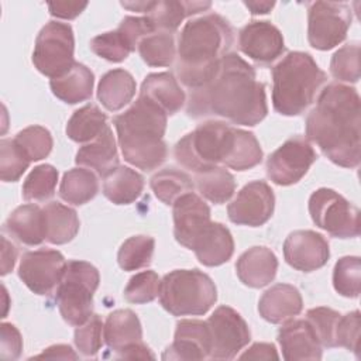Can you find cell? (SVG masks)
Here are the masks:
<instances>
[{
  "label": "cell",
  "mask_w": 361,
  "mask_h": 361,
  "mask_svg": "<svg viewBox=\"0 0 361 361\" xmlns=\"http://www.w3.org/2000/svg\"><path fill=\"white\" fill-rule=\"evenodd\" d=\"M58 182V171L49 164L35 166L25 178L23 185V197L30 202H42L54 196Z\"/></svg>",
  "instance_id": "f35d334b"
},
{
  "label": "cell",
  "mask_w": 361,
  "mask_h": 361,
  "mask_svg": "<svg viewBox=\"0 0 361 361\" xmlns=\"http://www.w3.org/2000/svg\"><path fill=\"white\" fill-rule=\"evenodd\" d=\"M303 309L302 295L293 285L276 283L265 290L258 302L261 317L272 324L298 316Z\"/></svg>",
  "instance_id": "7402d4cb"
},
{
  "label": "cell",
  "mask_w": 361,
  "mask_h": 361,
  "mask_svg": "<svg viewBox=\"0 0 361 361\" xmlns=\"http://www.w3.org/2000/svg\"><path fill=\"white\" fill-rule=\"evenodd\" d=\"M213 360H233L251 340L248 324L230 306H219L207 319Z\"/></svg>",
  "instance_id": "4fadbf2b"
},
{
  "label": "cell",
  "mask_w": 361,
  "mask_h": 361,
  "mask_svg": "<svg viewBox=\"0 0 361 361\" xmlns=\"http://www.w3.org/2000/svg\"><path fill=\"white\" fill-rule=\"evenodd\" d=\"M313 223L336 238H354L360 234V210L329 188L314 190L309 197Z\"/></svg>",
  "instance_id": "9c48e42d"
},
{
  "label": "cell",
  "mask_w": 361,
  "mask_h": 361,
  "mask_svg": "<svg viewBox=\"0 0 361 361\" xmlns=\"http://www.w3.org/2000/svg\"><path fill=\"white\" fill-rule=\"evenodd\" d=\"M31 159L13 138L0 141V176L4 182H16L30 166Z\"/></svg>",
  "instance_id": "60d3db41"
},
{
  "label": "cell",
  "mask_w": 361,
  "mask_h": 361,
  "mask_svg": "<svg viewBox=\"0 0 361 361\" xmlns=\"http://www.w3.org/2000/svg\"><path fill=\"white\" fill-rule=\"evenodd\" d=\"M75 38L69 24L49 21L37 35L32 63L42 75L54 79L66 73L75 63Z\"/></svg>",
  "instance_id": "30bf717a"
},
{
  "label": "cell",
  "mask_w": 361,
  "mask_h": 361,
  "mask_svg": "<svg viewBox=\"0 0 361 361\" xmlns=\"http://www.w3.org/2000/svg\"><path fill=\"white\" fill-rule=\"evenodd\" d=\"M149 186L154 195L165 204H173L182 195L193 190L192 179L175 168H165L157 172L149 180Z\"/></svg>",
  "instance_id": "d590c367"
},
{
  "label": "cell",
  "mask_w": 361,
  "mask_h": 361,
  "mask_svg": "<svg viewBox=\"0 0 361 361\" xmlns=\"http://www.w3.org/2000/svg\"><path fill=\"white\" fill-rule=\"evenodd\" d=\"M166 113L140 96L124 113L113 118L124 159L142 171L164 164L168 149L164 141Z\"/></svg>",
  "instance_id": "277c9868"
},
{
  "label": "cell",
  "mask_w": 361,
  "mask_h": 361,
  "mask_svg": "<svg viewBox=\"0 0 361 361\" xmlns=\"http://www.w3.org/2000/svg\"><path fill=\"white\" fill-rule=\"evenodd\" d=\"M361 102L358 92L343 83H330L319 94L306 117V138L336 165H360Z\"/></svg>",
  "instance_id": "7a4b0ae2"
},
{
  "label": "cell",
  "mask_w": 361,
  "mask_h": 361,
  "mask_svg": "<svg viewBox=\"0 0 361 361\" xmlns=\"http://www.w3.org/2000/svg\"><path fill=\"white\" fill-rule=\"evenodd\" d=\"M278 343L288 361L322 358V344L306 319L286 322L278 331Z\"/></svg>",
  "instance_id": "44dd1931"
},
{
  "label": "cell",
  "mask_w": 361,
  "mask_h": 361,
  "mask_svg": "<svg viewBox=\"0 0 361 361\" xmlns=\"http://www.w3.org/2000/svg\"><path fill=\"white\" fill-rule=\"evenodd\" d=\"M93 83L94 76L92 71L83 63L75 62L66 73L51 79L49 86L58 99L69 104H76L90 99Z\"/></svg>",
  "instance_id": "83f0119b"
},
{
  "label": "cell",
  "mask_w": 361,
  "mask_h": 361,
  "mask_svg": "<svg viewBox=\"0 0 361 361\" xmlns=\"http://www.w3.org/2000/svg\"><path fill=\"white\" fill-rule=\"evenodd\" d=\"M351 25V8L345 3L313 1L307 8V39L320 51L341 44Z\"/></svg>",
  "instance_id": "8fae6325"
},
{
  "label": "cell",
  "mask_w": 361,
  "mask_h": 361,
  "mask_svg": "<svg viewBox=\"0 0 361 361\" xmlns=\"http://www.w3.org/2000/svg\"><path fill=\"white\" fill-rule=\"evenodd\" d=\"M135 90L137 85L133 75L118 68L102 76L97 86V99L109 111H117L133 100Z\"/></svg>",
  "instance_id": "f1b7e54d"
},
{
  "label": "cell",
  "mask_w": 361,
  "mask_h": 361,
  "mask_svg": "<svg viewBox=\"0 0 361 361\" xmlns=\"http://www.w3.org/2000/svg\"><path fill=\"white\" fill-rule=\"evenodd\" d=\"M1 333V354L3 360H17L23 350V338L17 327L11 323L0 324Z\"/></svg>",
  "instance_id": "681fc988"
},
{
  "label": "cell",
  "mask_w": 361,
  "mask_h": 361,
  "mask_svg": "<svg viewBox=\"0 0 361 361\" xmlns=\"http://www.w3.org/2000/svg\"><path fill=\"white\" fill-rule=\"evenodd\" d=\"M275 207V196L271 186L264 180L247 183L227 207L230 221L240 226L259 227L265 224Z\"/></svg>",
  "instance_id": "2e32d148"
},
{
  "label": "cell",
  "mask_w": 361,
  "mask_h": 361,
  "mask_svg": "<svg viewBox=\"0 0 361 361\" xmlns=\"http://www.w3.org/2000/svg\"><path fill=\"white\" fill-rule=\"evenodd\" d=\"M234 44L227 20L210 13L188 21L178 38L176 75L189 89L199 87Z\"/></svg>",
  "instance_id": "3957f363"
},
{
  "label": "cell",
  "mask_w": 361,
  "mask_h": 361,
  "mask_svg": "<svg viewBox=\"0 0 361 361\" xmlns=\"http://www.w3.org/2000/svg\"><path fill=\"white\" fill-rule=\"evenodd\" d=\"M172 206L173 235L180 245L192 250L210 224V207L193 192L182 195Z\"/></svg>",
  "instance_id": "ac0fdd59"
},
{
  "label": "cell",
  "mask_w": 361,
  "mask_h": 361,
  "mask_svg": "<svg viewBox=\"0 0 361 361\" xmlns=\"http://www.w3.org/2000/svg\"><path fill=\"white\" fill-rule=\"evenodd\" d=\"M340 316L338 312L323 306L307 310L306 320L313 327L322 347H336L334 334Z\"/></svg>",
  "instance_id": "bcb514c9"
},
{
  "label": "cell",
  "mask_w": 361,
  "mask_h": 361,
  "mask_svg": "<svg viewBox=\"0 0 361 361\" xmlns=\"http://www.w3.org/2000/svg\"><path fill=\"white\" fill-rule=\"evenodd\" d=\"M326 73L310 54L288 52L272 68V104L282 116H299L326 83Z\"/></svg>",
  "instance_id": "5b68a950"
},
{
  "label": "cell",
  "mask_w": 361,
  "mask_h": 361,
  "mask_svg": "<svg viewBox=\"0 0 361 361\" xmlns=\"http://www.w3.org/2000/svg\"><path fill=\"white\" fill-rule=\"evenodd\" d=\"M66 261L56 250L28 251L21 257L18 276L24 285L37 295H49L58 288L65 269Z\"/></svg>",
  "instance_id": "9a60e30c"
},
{
  "label": "cell",
  "mask_w": 361,
  "mask_h": 361,
  "mask_svg": "<svg viewBox=\"0 0 361 361\" xmlns=\"http://www.w3.org/2000/svg\"><path fill=\"white\" fill-rule=\"evenodd\" d=\"M316 159L317 154L310 141L295 135L268 157L267 175L276 185L289 186L299 182Z\"/></svg>",
  "instance_id": "7c38bea8"
},
{
  "label": "cell",
  "mask_w": 361,
  "mask_h": 361,
  "mask_svg": "<svg viewBox=\"0 0 361 361\" xmlns=\"http://www.w3.org/2000/svg\"><path fill=\"white\" fill-rule=\"evenodd\" d=\"M121 6L131 10V11H138V13H145L151 10L154 6V1H121Z\"/></svg>",
  "instance_id": "9f6ffc18"
},
{
  "label": "cell",
  "mask_w": 361,
  "mask_h": 361,
  "mask_svg": "<svg viewBox=\"0 0 361 361\" xmlns=\"http://www.w3.org/2000/svg\"><path fill=\"white\" fill-rule=\"evenodd\" d=\"M14 140L31 161L47 158L54 145L51 133L41 126H30L21 130Z\"/></svg>",
  "instance_id": "7bdbcfd3"
},
{
  "label": "cell",
  "mask_w": 361,
  "mask_h": 361,
  "mask_svg": "<svg viewBox=\"0 0 361 361\" xmlns=\"http://www.w3.org/2000/svg\"><path fill=\"white\" fill-rule=\"evenodd\" d=\"M330 72L340 82L355 83L360 79V44L351 42L334 52L330 62Z\"/></svg>",
  "instance_id": "b9f144b4"
},
{
  "label": "cell",
  "mask_w": 361,
  "mask_h": 361,
  "mask_svg": "<svg viewBox=\"0 0 361 361\" xmlns=\"http://www.w3.org/2000/svg\"><path fill=\"white\" fill-rule=\"evenodd\" d=\"M103 338L107 347L117 353L118 358H155L151 350L142 343L140 319L130 309H118L107 316L103 327Z\"/></svg>",
  "instance_id": "5bb4252c"
},
{
  "label": "cell",
  "mask_w": 361,
  "mask_h": 361,
  "mask_svg": "<svg viewBox=\"0 0 361 361\" xmlns=\"http://www.w3.org/2000/svg\"><path fill=\"white\" fill-rule=\"evenodd\" d=\"M186 113L193 118L223 117L233 124L255 126L268 113L265 85L240 55L226 54L209 79L190 89Z\"/></svg>",
  "instance_id": "6da1fadb"
},
{
  "label": "cell",
  "mask_w": 361,
  "mask_h": 361,
  "mask_svg": "<svg viewBox=\"0 0 361 361\" xmlns=\"http://www.w3.org/2000/svg\"><path fill=\"white\" fill-rule=\"evenodd\" d=\"M195 180L200 195L216 204L227 202L235 190L234 176L223 166H213L197 172L195 173Z\"/></svg>",
  "instance_id": "e575fe53"
},
{
  "label": "cell",
  "mask_w": 361,
  "mask_h": 361,
  "mask_svg": "<svg viewBox=\"0 0 361 361\" xmlns=\"http://www.w3.org/2000/svg\"><path fill=\"white\" fill-rule=\"evenodd\" d=\"M159 302L173 316H199L217 300L216 285L199 269H175L161 279Z\"/></svg>",
  "instance_id": "52a82bcc"
},
{
  "label": "cell",
  "mask_w": 361,
  "mask_h": 361,
  "mask_svg": "<svg viewBox=\"0 0 361 361\" xmlns=\"http://www.w3.org/2000/svg\"><path fill=\"white\" fill-rule=\"evenodd\" d=\"M360 327H361V316L358 310L340 316L336 326V334H334L336 347H344L348 351H353L358 357Z\"/></svg>",
  "instance_id": "c3c4849f"
},
{
  "label": "cell",
  "mask_w": 361,
  "mask_h": 361,
  "mask_svg": "<svg viewBox=\"0 0 361 361\" xmlns=\"http://www.w3.org/2000/svg\"><path fill=\"white\" fill-rule=\"evenodd\" d=\"M99 282V271L90 262L68 261L55 295L59 313L68 324L80 326L93 314V295Z\"/></svg>",
  "instance_id": "ba28073f"
},
{
  "label": "cell",
  "mask_w": 361,
  "mask_h": 361,
  "mask_svg": "<svg viewBox=\"0 0 361 361\" xmlns=\"http://www.w3.org/2000/svg\"><path fill=\"white\" fill-rule=\"evenodd\" d=\"M244 4L250 8L251 14H267L275 6L274 1H245Z\"/></svg>",
  "instance_id": "11a10c76"
},
{
  "label": "cell",
  "mask_w": 361,
  "mask_h": 361,
  "mask_svg": "<svg viewBox=\"0 0 361 361\" xmlns=\"http://www.w3.org/2000/svg\"><path fill=\"white\" fill-rule=\"evenodd\" d=\"M17 248L6 238L1 237V275H7L16 264Z\"/></svg>",
  "instance_id": "f5cc1de1"
},
{
  "label": "cell",
  "mask_w": 361,
  "mask_h": 361,
  "mask_svg": "<svg viewBox=\"0 0 361 361\" xmlns=\"http://www.w3.org/2000/svg\"><path fill=\"white\" fill-rule=\"evenodd\" d=\"M283 257L292 268L312 272L327 264L330 248L322 234L313 230H296L283 243Z\"/></svg>",
  "instance_id": "e0dca14e"
},
{
  "label": "cell",
  "mask_w": 361,
  "mask_h": 361,
  "mask_svg": "<svg viewBox=\"0 0 361 361\" xmlns=\"http://www.w3.org/2000/svg\"><path fill=\"white\" fill-rule=\"evenodd\" d=\"M107 126L106 114L94 104L76 110L66 124V135L75 142H90Z\"/></svg>",
  "instance_id": "836d02e7"
},
{
  "label": "cell",
  "mask_w": 361,
  "mask_h": 361,
  "mask_svg": "<svg viewBox=\"0 0 361 361\" xmlns=\"http://www.w3.org/2000/svg\"><path fill=\"white\" fill-rule=\"evenodd\" d=\"M333 286L344 298H358L361 289V261L358 257L348 255L336 262Z\"/></svg>",
  "instance_id": "ab89813d"
},
{
  "label": "cell",
  "mask_w": 361,
  "mask_h": 361,
  "mask_svg": "<svg viewBox=\"0 0 361 361\" xmlns=\"http://www.w3.org/2000/svg\"><path fill=\"white\" fill-rule=\"evenodd\" d=\"M75 162L80 166L94 169L100 176L107 175L118 165L116 140L109 124L94 140L78 149Z\"/></svg>",
  "instance_id": "4316f807"
},
{
  "label": "cell",
  "mask_w": 361,
  "mask_h": 361,
  "mask_svg": "<svg viewBox=\"0 0 361 361\" xmlns=\"http://www.w3.org/2000/svg\"><path fill=\"white\" fill-rule=\"evenodd\" d=\"M212 338L209 326L202 320H180L175 338L162 354L164 360H204L210 357Z\"/></svg>",
  "instance_id": "ffe728a7"
},
{
  "label": "cell",
  "mask_w": 361,
  "mask_h": 361,
  "mask_svg": "<svg viewBox=\"0 0 361 361\" xmlns=\"http://www.w3.org/2000/svg\"><path fill=\"white\" fill-rule=\"evenodd\" d=\"M137 49L141 59L149 66H169L176 56L173 34L165 31H155L144 37Z\"/></svg>",
  "instance_id": "8d00e7d4"
},
{
  "label": "cell",
  "mask_w": 361,
  "mask_h": 361,
  "mask_svg": "<svg viewBox=\"0 0 361 361\" xmlns=\"http://www.w3.org/2000/svg\"><path fill=\"white\" fill-rule=\"evenodd\" d=\"M210 6V1H154L147 16L155 31L173 34L185 18L206 11Z\"/></svg>",
  "instance_id": "f546056e"
},
{
  "label": "cell",
  "mask_w": 361,
  "mask_h": 361,
  "mask_svg": "<svg viewBox=\"0 0 361 361\" xmlns=\"http://www.w3.org/2000/svg\"><path fill=\"white\" fill-rule=\"evenodd\" d=\"M99 192V180L90 169L73 168L63 173L59 186V196L71 204H85Z\"/></svg>",
  "instance_id": "d6a6232c"
},
{
  "label": "cell",
  "mask_w": 361,
  "mask_h": 361,
  "mask_svg": "<svg viewBox=\"0 0 361 361\" xmlns=\"http://www.w3.org/2000/svg\"><path fill=\"white\" fill-rule=\"evenodd\" d=\"M241 360H278V353L274 344L269 343H255L240 357Z\"/></svg>",
  "instance_id": "816d5d0a"
},
{
  "label": "cell",
  "mask_w": 361,
  "mask_h": 361,
  "mask_svg": "<svg viewBox=\"0 0 361 361\" xmlns=\"http://www.w3.org/2000/svg\"><path fill=\"white\" fill-rule=\"evenodd\" d=\"M238 47L243 54L261 65H268L285 51L281 31L269 21H251L238 34Z\"/></svg>",
  "instance_id": "d6986e66"
},
{
  "label": "cell",
  "mask_w": 361,
  "mask_h": 361,
  "mask_svg": "<svg viewBox=\"0 0 361 361\" xmlns=\"http://www.w3.org/2000/svg\"><path fill=\"white\" fill-rule=\"evenodd\" d=\"M103 322L97 314H92L83 324L76 326L75 345L86 357H94L103 344Z\"/></svg>",
  "instance_id": "7dc6e473"
},
{
  "label": "cell",
  "mask_w": 361,
  "mask_h": 361,
  "mask_svg": "<svg viewBox=\"0 0 361 361\" xmlns=\"http://www.w3.org/2000/svg\"><path fill=\"white\" fill-rule=\"evenodd\" d=\"M4 228L25 245H39L47 238L44 209L31 203L18 206L7 217Z\"/></svg>",
  "instance_id": "484cf974"
},
{
  "label": "cell",
  "mask_w": 361,
  "mask_h": 361,
  "mask_svg": "<svg viewBox=\"0 0 361 361\" xmlns=\"http://www.w3.org/2000/svg\"><path fill=\"white\" fill-rule=\"evenodd\" d=\"M140 96L155 103L166 113V116L178 113L186 102L185 92L169 72L149 73L141 85Z\"/></svg>",
  "instance_id": "d4e9b609"
},
{
  "label": "cell",
  "mask_w": 361,
  "mask_h": 361,
  "mask_svg": "<svg viewBox=\"0 0 361 361\" xmlns=\"http://www.w3.org/2000/svg\"><path fill=\"white\" fill-rule=\"evenodd\" d=\"M192 250L200 264L206 267H219L231 258L234 252V240L224 224L210 221L193 244Z\"/></svg>",
  "instance_id": "cb8c5ba5"
},
{
  "label": "cell",
  "mask_w": 361,
  "mask_h": 361,
  "mask_svg": "<svg viewBox=\"0 0 361 361\" xmlns=\"http://www.w3.org/2000/svg\"><path fill=\"white\" fill-rule=\"evenodd\" d=\"M144 178L128 166L117 165L103 176V195L114 204H130L140 197Z\"/></svg>",
  "instance_id": "4dcf8cb0"
},
{
  "label": "cell",
  "mask_w": 361,
  "mask_h": 361,
  "mask_svg": "<svg viewBox=\"0 0 361 361\" xmlns=\"http://www.w3.org/2000/svg\"><path fill=\"white\" fill-rule=\"evenodd\" d=\"M59 358V360H76L78 354L66 344H55L45 348L41 354L35 355V358Z\"/></svg>",
  "instance_id": "db71d44e"
},
{
  "label": "cell",
  "mask_w": 361,
  "mask_h": 361,
  "mask_svg": "<svg viewBox=\"0 0 361 361\" xmlns=\"http://www.w3.org/2000/svg\"><path fill=\"white\" fill-rule=\"evenodd\" d=\"M155 240L149 235H133L127 238L117 252V261L124 271H137L151 264Z\"/></svg>",
  "instance_id": "74e56055"
},
{
  "label": "cell",
  "mask_w": 361,
  "mask_h": 361,
  "mask_svg": "<svg viewBox=\"0 0 361 361\" xmlns=\"http://www.w3.org/2000/svg\"><path fill=\"white\" fill-rule=\"evenodd\" d=\"M90 49L109 62H123L134 51L118 30L103 32L92 38Z\"/></svg>",
  "instance_id": "ee69618b"
},
{
  "label": "cell",
  "mask_w": 361,
  "mask_h": 361,
  "mask_svg": "<svg viewBox=\"0 0 361 361\" xmlns=\"http://www.w3.org/2000/svg\"><path fill=\"white\" fill-rule=\"evenodd\" d=\"M278 259L268 247H252L244 251L235 264L238 279L250 288H264L276 275Z\"/></svg>",
  "instance_id": "603a6c76"
},
{
  "label": "cell",
  "mask_w": 361,
  "mask_h": 361,
  "mask_svg": "<svg viewBox=\"0 0 361 361\" xmlns=\"http://www.w3.org/2000/svg\"><path fill=\"white\" fill-rule=\"evenodd\" d=\"M161 279L154 271H142L131 276L126 289L124 298L130 303L141 305L152 302L159 295Z\"/></svg>",
  "instance_id": "f6af8a7d"
},
{
  "label": "cell",
  "mask_w": 361,
  "mask_h": 361,
  "mask_svg": "<svg viewBox=\"0 0 361 361\" xmlns=\"http://www.w3.org/2000/svg\"><path fill=\"white\" fill-rule=\"evenodd\" d=\"M47 241L51 244H66L75 238L79 231V219L73 209L59 203L51 202L44 207Z\"/></svg>",
  "instance_id": "1f68e13d"
},
{
  "label": "cell",
  "mask_w": 361,
  "mask_h": 361,
  "mask_svg": "<svg viewBox=\"0 0 361 361\" xmlns=\"http://www.w3.org/2000/svg\"><path fill=\"white\" fill-rule=\"evenodd\" d=\"M86 7H87V1H55L48 4L49 14L63 20H73Z\"/></svg>",
  "instance_id": "f907efd6"
},
{
  "label": "cell",
  "mask_w": 361,
  "mask_h": 361,
  "mask_svg": "<svg viewBox=\"0 0 361 361\" xmlns=\"http://www.w3.org/2000/svg\"><path fill=\"white\" fill-rule=\"evenodd\" d=\"M237 134L238 128L224 121L209 120L180 138L175 145L173 155L183 168L195 173L219 166V164L227 165Z\"/></svg>",
  "instance_id": "8992f818"
}]
</instances>
